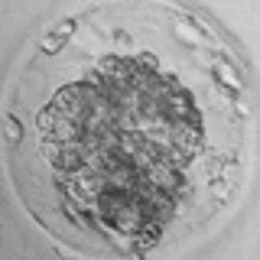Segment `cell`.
<instances>
[{
	"instance_id": "1",
	"label": "cell",
	"mask_w": 260,
	"mask_h": 260,
	"mask_svg": "<svg viewBox=\"0 0 260 260\" xmlns=\"http://www.w3.org/2000/svg\"><path fill=\"white\" fill-rule=\"evenodd\" d=\"M43 153L59 173H75V169L85 166V156H88L81 140H43Z\"/></svg>"
},
{
	"instance_id": "2",
	"label": "cell",
	"mask_w": 260,
	"mask_h": 260,
	"mask_svg": "<svg viewBox=\"0 0 260 260\" xmlns=\"http://www.w3.org/2000/svg\"><path fill=\"white\" fill-rule=\"evenodd\" d=\"M59 120H62V111H59V108H52V104L39 111L36 124H39V134H43V140H49V137H52V130L59 127Z\"/></svg>"
},
{
	"instance_id": "3",
	"label": "cell",
	"mask_w": 260,
	"mask_h": 260,
	"mask_svg": "<svg viewBox=\"0 0 260 260\" xmlns=\"http://www.w3.org/2000/svg\"><path fill=\"white\" fill-rule=\"evenodd\" d=\"M72 29H75V20H62V23H59V29L46 36L43 49H46V52H55V49H62V46H65V39L72 36Z\"/></svg>"
},
{
	"instance_id": "4",
	"label": "cell",
	"mask_w": 260,
	"mask_h": 260,
	"mask_svg": "<svg viewBox=\"0 0 260 260\" xmlns=\"http://www.w3.org/2000/svg\"><path fill=\"white\" fill-rule=\"evenodd\" d=\"M134 62H137L140 72H156V55H153V52H137Z\"/></svg>"
},
{
	"instance_id": "5",
	"label": "cell",
	"mask_w": 260,
	"mask_h": 260,
	"mask_svg": "<svg viewBox=\"0 0 260 260\" xmlns=\"http://www.w3.org/2000/svg\"><path fill=\"white\" fill-rule=\"evenodd\" d=\"M7 127H10V140H20V124L13 117H7Z\"/></svg>"
}]
</instances>
